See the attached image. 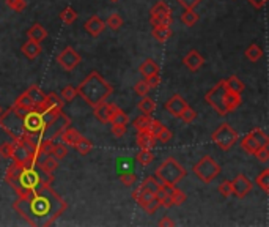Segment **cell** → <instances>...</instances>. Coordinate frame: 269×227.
I'll use <instances>...</instances> for the list:
<instances>
[{
	"instance_id": "e0dca14e",
	"label": "cell",
	"mask_w": 269,
	"mask_h": 227,
	"mask_svg": "<svg viewBox=\"0 0 269 227\" xmlns=\"http://www.w3.org/2000/svg\"><path fill=\"white\" fill-rule=\"evenodd\" d=\"M183 63L186 65V68H188L189 71L196 73V71H198V70H200L201 66H203L205 58H203V56H201L197 49H192V51H189L188 54L184 56Z\"/></svg>"
},
{
	"instance_id": "816d5d0a",
	"label": "cell",
	"mask_w": 269,
	"mask_h": 227,
	"mask_svg": "<svg viewBox=\"0 0 269 227\" xmlns=\"http://www.w3.org/2000/svg\"><path fill=\"white\" fill-rule=\"evenodd\" d=\"M149 90H151V88L148 87L147 81H144V79L139 81L137 84L134 85V92H136L140 98H142V96H145V95H148V93H149Z\"/></svg>"
},
{
	"instance_id": "44dd1931",
	"label": "cell",
	"mask_w": 269,
	"mask_h": 227,
	"mask_svg": "<svg viewBox=\"0 0 269 227\" xmlns=\"http://www.w3.org/2000/svg\"><path fill=\"white\" fill-rule=\"evenodd\" d=\"M27 38H28V40L36 41V43H40V44H41V43L48 38V30L44 28V27L40 24V22H35V24L27 30Z\"/></svg>"
},
{
	"instance_id": "bcb514c9",
	"label": "cell",
	"mask_w": 269,
	"mask_h": 227,
	"mask_svg": "<svg viewBox=\"0 0 269 227\" xmlns=\"http://www.w3.org/2000/svg\"><path fill=\"white\" fill-rule=\"evenodd\" d=\"M118 178H120V181H122V183H123L124 186H132V185L137 181V175H136V173H134L132 170L118 173Z\"/></svg>"
},
{
	"instance_id": "d6986e66",
	"label": "cell",
	"mask_w": 269,
	"mask_h": 227,
	"mask_svg": "<svg viewBox=\"0 0 269 227\" xmlns=\"http://www.w3.org/2000/svg\"><path fill=\"white\" fill-rule=\"evenodd\" d=\"M27 95H28V98L32 100V103H33V109H36V111H41L43 109V103H44V98H46V93L43 92V90L36 85V84H33V85H30L27 90Z\"/></svg>"
},
{
	"instance_id": "91938a15",
	"label": "cell",
	"mask_w": 269,
	"mask_h": 227,
	"mask_svg": "<svg viewBox=\"0 0 269 227\" xmlns=\"http://www.w3.org/2000/svg\"><path fill=\"white\" fill-rule=\"evenodd\" d=\"M161 126H162V123H161V120H158V118H153L151 120V125H149V133H151L154 138H156V134H158V131L161 130Z\"/></svg>"
},
{
	"instance_id": "7a4b0ae2",
	"label": "cell",
	"mask_w": 269,
	"mask_h": 227,
	"mask_svg": "<svg viewBox=\"0 0 269 227\" xmlns=\"http://www.w3.org/2000/svg\"><path fill=\"white\" fill-rule=\"evenodd\" d=\"M76 90H77V95H80L82 100L88 106H92V108L98 106L102 101H106L107 98L114 93V87H112L98 71L90 73L76 87Z\"/></svg>"
},
{
	"instance_id": "11a10c76",
	"label": "cell",
	"mask_w": 269,
	"mask_h": 227,
	"mask_svg": "<svg viewBox=\"0 0 269 227\" xmlns=\"http://www.w3.org/2000/svg\"><path fill=\"white\" fill-rule=\"evenodd\" d=\"M218 189H219V193L223 196V198H230V196L233 194V193H231V181L230 180L222 181Z\"/></svg>"
},
{
	"instance_id": "2e32d148",
	"label": "cell",
	"mask_w": 269,
	"mask_h": 227,
	"mask_svg": "<svg viewBox=\"0 0 269 227\" xmlns=\"http://www.w3.org/2000/svg\"><path fill=\"white\" fill-rule=\"evenodd\" d=\"M117 109H118L117 104L106 103V101H102V103H99L98 106H95V108H93L95 117L98 118L101 123H110V118L115 114Z\"/></svg>"
},
{
	"instance_id": "8992f818",
	"label": "cell",
	"mask_w": 269,
	"mask_h": 227,
	"mask_svg": "<svg viewBox=\"0 0 269 227\" xmlns=\"http://www.w3.org/2000/svg\"><path fill=\"white\" fill-rule=\"evenodd\" d=\"M192 172L201 183H211L214 178L219 177L220 166L216 163V160L211 155H203L192 166Z\"/></svg>"
},
{
	"instance_id": "d590c367",
	"label": "cell",
	"mask_w": 269,
	"mask_h": 227,
	"mask_svg": "<svg viewBox=\"0 0 269 227\" xmlns=\"http://www.w3.org/2000/svg\"><path fill=\"white\" fill-rule=\"evenodd\" d=\"M245 57H247L250 62H258V60L263 57V49H261L258 44L253 43L245 49Z\"/></svg>"
},
{
	"instance_id": "ffe728a7",
	"label": "cell",
	"mask_w": 269,
	"mask_h": 227,
	"mask_svg": "<svg viewBox=\"0 0 269 227\" xmlns=\"http://www.w3.org/2000/svg\"><path fill=\"white\" fill-rule=\"evenodd\" d=\"M14 142V155H13V163H19V164H25L28 161L30 158V151L24 143H22L21 141H13Z\"/></svg>"
},
{
	"instance_id": "ba28073f",
	"label": "cell",
	"mask_w": 269,
	"mask_h": 227,
	"mask_svg": "<svg viewBox=\"0 0 269 227\" xmlns=\"http://www.w3.org/2000/svg\"><path fill=\"white\" fill-rule=\"evenodd\" d=\"M211 139L220 150L228 151L239 141V134L230 123L223 122L214 130V133L211 134Z\"/></svg>"
},
{
	"instance_id": "f35d334b",
	"label": "cell",
	"mask_w": 269,
	"mask_h": 227,
	"mask_svg": "<svg viewBox=\"0 0 269 227\" xmlns=\"http://www.w3.org/2000/svg\"><path fill=\"white\" fill-rule=\"evenodd\" d=\"M170 199H171V205L179 207L188 200V196H186V193L181 191V189L173 188V191H171V194H170Z\"/></svg>"
},
{
	"instance_id": "8fae6325",
	"label": "cell",
	"mask_w": 269,
	"mask_h": 227,
	"mask_svg": "<svg viewBox=\"0 0 269 227\" xmlns=\"http://www.w3.org/2000/svg\"><path fill=\"white\" fill-rule=\"evenodd\" d=\"M171 10L170 6L166 2H158L156 3L151 11H149V24L153 27H159V26H171Z\"/></svg>"
},
{
	"instance_id": "6125c7cd",
	"label": "cell",
	"mask_w": 269,
	"mask_h": 227,
	"mask_svg": "<svg viewBox=\"0 0 269 227\" xmlns=\"http://www.w3.org/2000/svg\"><path fill=\"white\" fill-rule=\"evenodd\" d=\"M159 226L161 227H164V226H175V221L171 218H169V216H164L159 221Z\"/></svg>"
},
{
	"instance_id": "7c38bea8",
	"label": "cell",
	"mask_w": 269,
	"mask_h": 227,
	"mask_svg": "<svg viewBox=\"0 0 269 227\" xmlns=\"http://www.w3.org/2000/svg\"><path fill=\"white\" fill-rule=\"evenodd\" d=\"M82 62V57L79 52L74 49L73 46L65 48L60 54L57 56V63L63 68L65 71H73L80 65Z\"/></svg>"
},
{
	"instance_id": "603a6c76",
	"label": "cell",
	"mask_w": 269,
	"mask_h": 227,
	"mask_svg": "<svg viewBox=\"0 0 269 227\" xmlns=\"http://www.w3.org/2000/svg\"><path fill=\"white\" fill-rule=\"evenodd\" d=\"M159 71H161V68L153 58L144 60L139 66V73L142 74V78H148V76H151V74H158Z\"/></svg>"
},
{
	"instance_id": "836d02e7",
	"label": "cell",
	"mask_w": 269,
	"mask_h": 227,
	"mask_svg": "<svg viewBox=\"0 0 269 227\" xmlns=\"http://www.w3.org/2000/svg\"><path fill=\"white\" fill-rule=\"evenodd\" d=\"M58 18L65 26H71V24H74V21L77 19V13L74 8H71V6H66V8L58 14Z\"/></svg>"
},
{
	"instance_id": "d4e9b609",
	"label": "cell",
	"mask_w": 269,
	"mask_h": 227,
	"mask_svg": "<svg viewBox=\"0 0 269 227\" xmlns=\"http://www.w3.org/2000/svg\"><path fill=\"white\" fill-rule=\"evenodd\" d=\"M63 104L65 101L60 98L57 93L50 92L46 95V98H44V103H43V109H55V111H62L63 109ZM41 109V111H43Z\"/></svg>"
},
{
	"instance_id": "277c9868",
	"label": "cell",
	"mask_w": 269,
	"mask_h": 227,
	"mask_svg": "<svg viewBox=\"0 0 269 227\" xmlns=\"http://www.w3.org/2000/svg\"><path fill=\"white\" fill-rule=\"evenodd\" d=\"M28 111L19 108V106L13 104L10 109L5 112H0V128L10 134L13 141H19L24 136V115Z\"/></svg>"
},
{
	"instance_id": "b9f144b4",
	"label": "cell",
	"mask_w": 269,
	"mask_h": 227,
	"mask_svg": "<svg viewBox=\"0 0 269 227\" xmlns=\"http://www.w3.org/2000/svg\"><path fill=\"white\" fill-rule=\"evenodd\" d=\"M76 96H77V90H76V87H73V85L63 87L62 93H60V98H62L65 103H71Z\"/></svg>"
},
{
	"instance_id": "681fc988",
	"label": "cell",
	"mask_w": 269,
	"mask_h": 227,
	"mask_svg": "<svg viewBox=\"0 0 269 227\" xmlns=\"http://www.w3.org/2000/svg\"><path fill=\"white\" fill-rule=\"evenodd\" d=\"M179 118H181L184 123H192L194 120L197 118V112L188 106V108H186V109L181 112V115H179Z\"/></svg>"
},
{
	"instance_id": "c3c4849f",
	"label": "cell",
	"mask_w": 269,
	"mask_h": 227,
	"mask_svg": "<svg viewBox=\"0 0 269 227\" xmlns=\"http://www.w3.org/2000/svg\"><path fill=\"white\" fill-rule=\"evenodd\" d=\"M257 185L263 189L265 193H269V169H265L257 177Z\"/></svg>"
},
{
	"instance_id": "7dc6e473",
	"label": "cell",
	"mask_w": 269,
	"mask_h": 227,
	"mask_svg": "<svg viewBox=\"0 0 269 227\" xmlns=\"http://www.w3.org/2000/svg\"><path fill=\"white\" fill-rule=\"evenodd\" d=\"M106 24H107V27H110L112 30H118L120 27L123 26V19H122V16H120L118 13H112L110 16L107 18Z\"/></svg>"
},
{
	"instance_id": "8d00e7d4",
	"label": "cell",
	"mask_w": 269,
	"mask_h": 227,
	"mask_svg": "<svg viewBox=\"0 0 269 227\" xmlns=\"http://www.w3.org/2000/svg\"><path fill=\"white\" fill-rule=\"evenodd\" d=\"M136 161L140 166H149L153 161V151L148 148H140L139 153L136 155Z\"/></svg>"
},
{
	"instance_id": "3957f363",
	"label": "cell",
	"mask_w": 269,
	"mask_h": 227,
	"mask_svg": "<svg viewBox=\"0 0 269 227\" xmlns=\"http://www.w3.org/2000/svg\"><path fill=\"white\" fill-rule=\"evenodd\" d=\"M5 180L14 189V193L22 198L40 185V170L38 168H27L24 164L13 163L6 169Z\"/></svg>"
},
{
	"instance_id": "4316f807",
	"label": "cell",
	"mask_w": 269,
	"mask_h": 227,
	"mask_svg": "<svg viewBox=\"0 0 269 227\" xmlns=\"http://www.w3.org/2000/svg\"><path fill=\"white\" fill-rule=\"evenodd\" d=\"M225 81V87L230 90V92H233V93H238V95H241L243 92H244V82L238 78V76H235V74H231V76H228L227 79H223Z\"/></svg>"
},
{
	"instance_id": "4fadbf2b",
	"label": "cell",
	"mask_w": 269,
	"mask_h": 227,
	"mask_svg": "<svg viewBox=\"0 0 269 227\" xmlns=\"http://www.w3.org/2000/svg\"><path fill=\"white\" fill-rule=\"evenodd\" d=\"M44 126H46V123H44L40 111L32 109L24 115V130H25V133H43Z\"/></svg>"
},
{
	"instance_id": "f546056e",
	"label": "cell",
	"mask_w": 269,
	"mask_h": 227,
	"mask_svg": "<svg viewBox=\"0 0 269 227\" xmlns=\"http://www.w3.org/2000/svg\"><path fill=\"white\" fill-rule=\"evenodd\" d=\"M137 108L142 114H145V115H151V114L154 112V109H156V103H154L153 98H149L148 95H145V96H142V100L139 101Z\"/></svg>"
},
{
	"instance_id": "ab89813d",
	"label": "cell",
	"mask_w": 269,
	"mask_h": 227,
	"mask_svg": "<svg viewBox=\"0 0 269 227\" xmlns=\"http://www.w3.org/2000/svg\"><path fill=\"white\" fill-rule=\"evenodd\" d=\"M110 123H118V125H128L129 123V115L122 109H117L115 114L110 118Z\"/></svg>"
},
{
	"instance_id": "484cf974",
	"label": "cell",
	"mask_w": 269,
	"mask_h": 227,
	"mask_svg": "<svg viewBox=\"0 0 269 227\" xmlns=\"http://www.w3.org/2000/svg\"><path fill=\"white\" fill-rule=\"evenodd\" d=\"M60 142L65 143V145H68V147H74V143H76L79 139H80V133L77 130H74V128H66V130L60 134Z\"/></svg>"
},
{
	"instance_id": "e7e4bbea",
	"label": "cell",
	"mask_w": 269,
	"mask_h": 227,
	"mask_svg": "<svg viewBox=\"0 0 269 227\" xmlns=\"http://www.w3.org/2000/svg\"><path fill=\"white\" fill-rule=\"evenodd\" d=\"M0 112H2V108H0Z\"/></svg>"
},
{
	"instance_id": "6f0895ef",
	"label": "cell",
	"mask_w": 269,
	"mask_h": 227,
	"mask_svg": "<svg viewBox=\"0 0 269 227\" xmlns=\"http://www.w3.org/2000/svg\"><path fill=\"white\" fill-rule=\"evenodd\" d=\"M145 81H147V84H148V87L149 88H158L159 85H161V76H159V73L158 74H151V76H148V78H145Z\"/></svg>"
},
{
	"instance_id": "be15d7a7",
	"label": "cell",
	"mask_w": 269,
	"mask_h": 227,
	"mask_svg": "<svg viewBox=\"0 0 269 227\" xmlns=\"http://www.w3.org/2000/svg\"><path fill=\"white\" fill-rule=\"evenodd\" d=\"M110 2H118V0H110Z\"/></svg>"
},
{
	"instance_id": "f907efd6",
	"label": "cell",
	"mask_w": 269,
	"mask_h": 227,
	"mask_svg": "<svg viewBox=\"0 0 269 227\" xmlns=\"http://www.w3.org/2000/svg\"><path fill=\"white\" fill-rule=\"evenodd\" d=\"M156 139H158L159 142H162V143H167V142H170L171 141V131L169 130L167 126H161V130L158 131V134H156Z\"/></svg>"
},
{
	"instance_id": "d6a6232c",
	"label": "cell",
	"mask_w": 269,
	"mask_h": 227,
	"mask_svg": "<svg viewBox=\"0 0 269 227\" xmlns=\"http://www.w3.org/2000/svg\"><path fill=\"white\" fill-rule=\"evenodd\" d=\"M200 14L196 10H184V13L181 14V22L188 27H194L198 22Z\"/></svg>"
},
{
	"instance_id": "db71d44e",
	"label": "cell",
	"mask_w": 269,
	"mask_h": 227,
	"mask_svg": "<svg viewBox=\"0 0 269 227\" xmlns=\"http://www.w3.org/2000/svg\"><path fill=\"white\" fill-rule=\"evenodd\" d=\"M128 131V125H118V123H112V134L115 136V138H123Z\"/></svg>"
},
{
	"instance_id": "9f6ffc18",
	"label": "cell",
	"mask_w": 269,
	"mask_h": 227,
	"mask_svg": "<svg viewBox=\"0 0 269 227\" xmlns=\"http://www.w3.org/2000/svg\"><path fill=\"white\" fill-rule=\"evenodd\" d=\"M176 2L181 5L184 10H196L201 3V0H176Z\"/></svg>"
},
{
	"instance_id": "74e56055",
	"label": "cell",
	"mask_w": 269,
	"mask_h": 227,
	"mask_svg": "<svg viewBox=\"0 0 269 227\" xmlns=\"http://www.w3.org/2000/svg\"><path fill=\"white\" fill-rule=\"evenodd\" d=\"M132 168H134V160H132V158L120 156L117 160V170H118V173L129 172V170H132Z\"/></svg>"
},
{
	"instance_id": "52a82bcc",
	"label": "cell",
	"mask_w": 269,
	"mask_h": 227,
	"mask_svg": "<svg viewBox=\"0 0 269 227\" xmlns=\"http://www.w3.org/2000/svg\"><path fill=\"white\" fill-rule=\"evenodd\" d=\"M227 93L228 88L225 87V81H219L209 92L205 95V101L219 114L220 117L228 115L227 111Z\"/></svg>"
},
{
	"instance_id": "60d3db41",
	"label": "cell",
	"mask_w": 269,
	"mask_h": 227,
	"mask_svg": "<svg viewBox=\"0 0 269 227\" xmlns=\"http://www.w3.org/2000/svg\"><path fill=\"white\" fill-rule=\"evenodd\" d=\"M14 104L19 106V108H22V109H25V111H32V109H33V103H32V100L28 98L27 92L21 93V95L16 98V101H14Z\"/></svg>"
},
{
	"instance_id": "7402d4cb",
	"label": "cell",
	"mask_w": 269,
	"mask_h": 227,
	"mask_svg": "<svg viewBox=\"0 0 269 227\" xmlns=\"http://www.w3.org/2000/svg\"><path fill=\"white\" fill-rule=\"evenodd\" d=\"M21 52L24 54L28 60H35L36 57H38L43 49H41V44L36 43V41H32V40H27L24 44H22L21 48Z\"/></svg>"
},
{
	"instance_id": "f5cc1de1",
	"label": "cell",
	"mask_w": 269,
	"mask_h": 227,
	"mask_svg": "<svg viewBox=\"0 0 269 227\" xmlns=\"http://www.w3.org/2000/svg\"><path fill=\"white\" fill-rule=\"evenodd\" d=\"M253 156H255L260 163H268V160H269V148H268V145L260 147L255 153H253Z\"/></svg>"
},
{
	"instance_id": "f6af8a7d",
	"label": "cell",
	"mask_w": 269,
	"mask_h": 227,
	"mask_svg": "<svg viewBox=\"0 0 269 227\" xmlns=\"http://www.w3.org/2000/svg\"><path fill=\"white\" fill-rule=\"evenodd\" d=\"M5 3L14 13H22V11L27 8V2H25V0H5Z\"/></svg>"
},
{
	"instance_id": "5bb4252c",
	"label": "cell",
	"mask_w": 269,
	"mask_h": 227,
	"mask_svg": "<svg viewBox=\"0 0 269 227\" xmlns=\"http://www.w3.org/2000/svg\"><path fill=\"white\" fill-rule=\"evenodd\" d=\"M253 188V183L250 181V178H247L244 173H239L233 180H231V193H233L236 198L244 199Z\"/></svg>"
},
{
	"instance_id": "83f0119b",
	"label": "cell",
	"mask_w": 269,
	"mask_h": 227,
	"mask_svg": "<svg viewBox=\"0 0 269 227\" xmlns=\"http://www.w3.org/2000/svg\"><path fill=\"white\" fill-rule=\"evenodd\" d=\"M151 36L154 38L158 43H166L169 38L171 36V30L167 26H159V27H153L151 30Z\"/></svg>"
},
{
	"instance_id": "5b68a950",
	"label": "cell",
	"mask_w": 269,
	"mask_h": 227,
	"mask_svg": "<svg viewBox=\"0 0 269 227\" xmlns=\"http://www.w3.org/2000/svg\"><path fill=\"white\" fill-rule=\"evenodd\" d=\"M186 175H188V172H186V169L173 156L166 158V160L159 164V168L156 169V173H154V177L159 180V183L170 185V186H176L183 178H186Z\"/></svg>"
},
{
	"instance_id": "f1b7e54d",
	"label": "cell",
	"mask_w": 269,
	"mask_h": 227,
	"mask_svg": "<svg viewBox=\"0 0 269 227\" xmlns=\"http://www.w3.org/2000/svg\"><path fill=\"white\" fill-rule=\"evenodd\" d=\"M36 168H38L44 173H54L57 170V168H58V160H55V158L52 155H48L46 160H44L43 163L40 161Z\"/></svg>"
},
{
	"instance_id": "30bf717a",
	"label": "cell",
	"mask_w": 269,
	"mask_h": 227,
	"mask_svg": "<svg viewBox=\"0 0 269 227\" xmlns=\"http://www.w3.org/2000/svg\"><path fill=\"white\" fill-rule=\"evenodd\" d=\"M68 126H71V118L68 115H65L63 112H60L50 123H48L46 126H44L41 136H43V139L55 141V139L60 138V134H62Z\"/></svg>"
},
{
	"instance_id": "e575fe53",
	"label": "cell",
	"mask_w": 269,
	"mask_h": 227,
	"mask_svg": "<svg viewBox=\"0 0 269 227\" xmlns=\"http://www.w3.org/2000/svg\"><path fill=\"white\" fill-rule=\"evenodd\" d=\"M151 120H153L151 115H145V114H142L140 117H137L136 120H134L132 126L136 128L137 131H148L149 125H151Z\"/></svg>"
},
{
	"instance_id": "ee69618b",
	"label": "cell",
	"mask_w": 269,
	"mask_h": 227,
	"mask_svg": "<svg viewBox=\"0 0 269 227\" xmlns=\"http://www.w3.org/2000/svg\"><path fill=\"white\" fill-rule=\"evenodd\" d=\"M14 155V142H3L0 145V158L3 160H10Z\"/></svg>"
},
{
	"instance_id": "1f68e13d",
	"label": "cell",
	"mask_w": 269,
	"mask_h": 227,
	"mask_svg": "<svg viewBox=\"0 0 269 227\" xmlns=\"http://www.w3.org/2000/svg\"><path fill=\"white\" fill-rule=\"evenodd\" d=\"M139 188H140V189H147V191L153 193L154 196H158L159 189H161V183H159V180H156V177H147V178L140 183Z\"/></svg>"
},
{
	"instance_id": "ac0fdd59",
	"label": "cell",
	"mask_w": 269,
	"mask_h": 227,
	"mask_svg": "<svg viewBox=\"0 0 269 227\" xmlns=\"http://www.w3.org/2000/svg\"><path fill=\"white\" fill-rule=\"evenodd\" d=\"M84 28L87 30V33L90 36L96 38V36H99L102 33L104 28H106V22H104L99 16H96L95 14V16L88 18V21L84 24Z\"/></svg>"
},
{
	"instance_id": "94428289",
	"label": "cell",
	"mask_w": 269,
	"mask_h": 227,
	"mask_svg": "<svg viewBox=\"0 0 269 227\" xmlns=\"http://www.w3.org/2000/svg\"><path fill=\"white\" fill-rule=\"evenodd\" d=\"M247 2H249L255 10H261V8H263V6L266 5L268 0H247Z\"/></svg>"
},
{
	"instance_id": "9c48e42d",
	"label": "cell",
	"mask_w": 269,
	"mask_h": 227,
	"mask_svg": "<svg viewBox=\"0 0 269 227\" xmlns=\"http://www.w3.org/2000/svg\"><path fill=\"white\" fill-rule=\"evenodd\" d=\"M239 145H241V148L244 150V153L253 155L260 147L269 145V138L261 128H255V130H252L250 133H247L241 141H239Z\"/></svg>"
},
{
	"instance_id": "680465c9",
	"label": "cell",
	"mask_w": 269,
	"mask_h": 227,
	"mask_svg": "<svg viewBox=\"0 0 269 227\" xmlns=\"http://www.w3.org/2000/svg\"><path fill=\"white\" fill-rule=\"evenodd\" d=\"M158 208H161V203H159V199H158V198H154V199L145 207V211H147L148 215H154L156 211H158Z\"/></svg>"
},
{
	"instance_id": "cb8c5ba5",
	"label": "cell",
	"mask_w": 269,
	"mask_h": 227,
	"mask_svg": "<svg viewBox=\"0 0 269 227\" xmlns=\"http://www.w3.org/2000/svg\"><path fill=\"white\" fill-rule=\"evenodd\" d=\"M137 145L139 148H148L151 150L156 145V138L149 131H137Z\"/></svg>"
},
{
	"instance_id": "6da1fadb",
	"label": "cell",
	"mask_w": 269,
	"mask_h": 227,
	"mask_svg": "<svg viewBox=\"0 0 269 227\" xmlns=\"http://www.w3.org/2000/svg\"><path fill=\"white\" fill-rule=\"evenodd\" d=\"M66 207L68 203L60 198L52 186L43 183L35 186L28 194L22 196L13 203L14 211L33 227L52 226L65 213Z\"/></svg>"
},
{
	"instance_id": "9a60e30c",
	"label": "cell",
	"mask_w": 269,
	"mask_h": 227,
	"mask_svg": "<svg viewBox=\"0 0 269 227\" xmlns=\"http://www.w3.org/2000/svg\"><path fill=\"white\" fill-rule=\"evenodd\" d=\"M188 103H186V100L181 96V95H178L175 93L171 98H169V100L166 101V104H164V109H166L170 115H173L176 118H179V115H181V112L188 108Z\"/></svg>"
},
{
	"instance_id": "7bdbcfd3",
	"label": "cell",
	"mask_w": 269,
	"mask_h": 227,
	"mask_svg": "<svg viewBox=\"0 0 269 227\" xmlns=\"http://www.w3.org/2000/svg\"><path fill=\"white\" fill-rule=\"evenodd\" d=\"M52 156L55 158V160H63V158L68 155V145H65V143H54V148H52Z\"/></svg>"
},
{
	"instance_id": "4dcf8cb0",
	"label": "cell",
	"mask_w": 269,
	"mask_h": 227,
	"mask_svg": "<svg viewBox=\"0 0 269 227\" xmlns=\"http://www.w3.org/2000/svg\"><path fill=\"white\" fill-rule=\"evenodd\" d=\"M92 148H93V142L90 139H87V138H84V136H80V139L74 143V150H76L77 153L82 155V156L88 155L90 151H92Z\"/></svg>"
}]
</instances>
